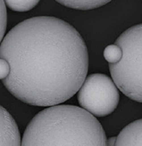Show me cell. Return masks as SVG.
Listing matches in <instances>:
<instances>
[{
    "mask_svg": "<svg viewBox=\"0 0 142 146\" xmlns=\"http://www.w3.org/2000/svg\"><path fill=\"white\" fill-rule=\"evenodd\" d=\"M10 74V65L9 63L3 60L0 59V80L3 81Z\"/></svg>",
    "mask_w": 142,
    "mask_h": 146,
    "instance_id": "8fae6325",
    "label": "cell"
},
{
    "mask_svg": "<svg viewBox=\"0 0 142 146\" xmlns=\"http://www.w3.org/2000/svg\"><path fill=\"white\" fill-rule=\"evenodd\" d=\"M0 59L10 65L2 81L19 101L53 107L72 98L88 72V51L83 38L60 19L40 16L15 25L0 44Z\"/></svg>",
    "mask_w": 142,
    "mask_h": 146,
    "instance_id": "6da1fadb",
    "label": "cell"
},
{
    "mask_svg": "<svg viewBox=\"0 0 142 146\" xmlns=\"http://www.w3.org/2000/svg\"><path fill=\"white\" fill-rule=\"evenodd\" d=\"M116 140V137H112L106 140V146H114Z\"/></svg>",
    "mask_w": 142,
    "mask_h": 146,
    "instance_id": "7c38bea8",
    "label": "cell"
},
{
    "mask_svg": "<svg viewBox=\"0 0 142 146\" xmlns=\"http://www.w3.org/2000/svg\"><path fill=\"white\" fill-rule=\"evenodd\" d=\"M97 118L80 107L59 104L38 112L28 123L21 146H106Z\"/></svg>",
    "mask_w": 142,
    "mask_h": 146,
    "instance_id": "7a4b0ae2",
    "label": "cell"
},
{
    "mask_svg": "<svg viewBox=\"0 0 142 146\" xmlns=\"http://www.w3.org/2000/svg\"><path fill=\"white\" fill-rule=\"evenodd\" d=\"M39 1H5V5L15 11H28L33 9Z\"/></svg>",
    "mask_w": 142,
    "mask_h": 146,
    "instance_id": "ba28073f",
    "label": "cell"
},
{
    "mask_svg": "<svg viewBox=\"0 0 142 146\" xmlns=\"http://www.w3.org/2000/svg\"><path fill=\"white\" fill-rule=\"evenodd\" d=\"M81 109L94 117L112 114L118 107L120 93L112 80L103 74H92L85 77L78 91Z\"/></svg>",
    "mask_w": 142,
    "mask_h": 146,
    "instance_id": "277c9868",
    "label": "cell"
},
{
    "mask_svg": "<svg viewBox=\"0 0 142 146\" xmlns=\"http://www.w3.org/2000/svg\"><path fill=\"white\" fill-rule=\"evenodd\" d=\"M122 57L121 49L116 45L107 46L104 50V58L109 62V64H115L120 60Z\"/></svg>",
    "mask_w": 142,
    "mask_h": 146,
    "instance_id": "9c48e42d",
    "label": "cell"
},
{
    "mask_svg": "<svg viewBox=\"0 0 142 146\" xmlns=\"http://www.w3.org/2000/svg\"><path fill=\"white\" fill-rule=\"evenodd\" d=\"M114 146H142V120L126 125L116 137Z\"/></svg>",
    "mask_w": 142,
    "mask_h": 146,
    "instance_id": "8992f818",
    "label": "cell"
},
{
    "mask_svg": "<svg viewBox=\"0 0 142 146\" xmlns=\"http://www.w3.org/2000/svg\"><path fill=\"white\" fill-rule=\"evenodd\" d=\"M114 45L122 51L120 60L109 64L112 80L123 94L135 102H142V25L128 28Z\"/></svg>",
    "mask_w": 142,
    "mask_h": 146,
    "instance_id": "3957f363",
    "label": "cell"
},
{
    "mask_svg": "<svg viewBox=\"0 0 142 146\" xmlns=\"http://www.w3.org/2000/svg\"><path fill=\"white\" fill-rule=\"evenodd\" d=\"M0 146H21V137L16 121L0 105Z\"/></svg>",
    "mask_w": 142,
    "mask_h": 146,
    "instance_id": "5b68a950",
    "label": "cell"
},
{
    "mask_svg": "<svg viewBox=\"0 0 142 146\" xmlns=\"http://www.w3.org/2000/svg\"><path fill=\"white\" fill-rule=\"evenodd\" d=\"M57 2L61 5H64L68 8L86 11V10L99 8L108 4L110 1L109 0H106V1H103V0H99V1H98V0H93V1H89V0L88 1H78V0L72 1V0H67V1H64V0H61V1H57Z\"/></svg>",
    "mask_w": 142,
    "mask_h": 146,
    "instance_id": "52a82bcc",
    "label": "cell"
},
{
    "mask_svg": "<svg viewBox=\"0 0 142 146\" xmlns=\"http://www.w3.org/2000/svg\"><path fill=\"white\" fill-rule=\"evenodd\" d=\"M7 26V11L5 1H0V44L5 34Z\"/></svg>",
    "mask_w": 142,
    "mask_h": 146,
    "instance_id": "30bf717a",
    "label": "cell"
}]
</instances>
